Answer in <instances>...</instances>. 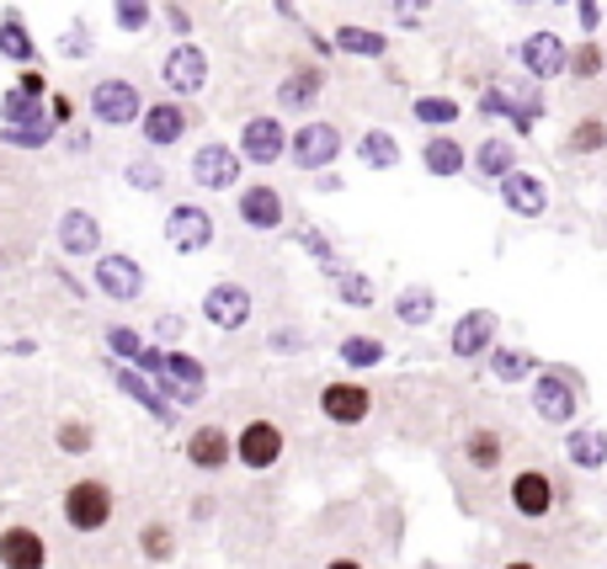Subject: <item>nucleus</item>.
<instances>
[{"mask_svg":"<svg viewBox=\"0 0 607 569\" xmlns=\"http://www.w3.org/2000/svg\"><path fill=\"white\" fill-rule=\"evenodd\" d=\"M17 86L32 90V96H49V75L38 69V64H22V75H17Z\"/></svg>","mask_w":607,"mask_h":569,"instance_id":"obj_52","label":"nucleus"},{"mask_svg":"<svg viewBox=\"0 0 607 569\" xmlns=\"http://www.w3.org/2000/svg\"><path fill=\"white\" fill-rule=\"evenodd\" d=\"M64 144H70V154H86V150H92V133H86V128H70V133H64Z\"/></svg>","mask_w":607,"mask_h":569,"instance_id":"obj_55","label":"nucleus"},{"mask_svg":"<svg viewBox=\"0 0 607 569\" xmlns=\"http://www.w3.org/2000/svg\"><path fill=\"white\" fill-rule=\"evenodd\" d=\"M283 452H288V437H283V426L267 416L245 420V431H235V463H241V469H256V474H262V469H273Z\"/></svg>","mask_w":607,"mask_h":569,"instance_id":"obj_6","label":"nucleus"},{"mask_svg":"<svg viewBox=\"0 0 607 569\" xmlns=\"http://www.w3.org/2000/svg\"><path fill=\"white\" fill-rule=\"evenodd\" d=\"M187 463L192 469H203V474H219L230 458H235V437L224 431V426H198V431H187Z\"/></svg>","mask_w":607,"mask_h":569,"instance_id":"obj_21","label":"nucleus"},{"mask_svg":"<svg viewBox=\"0 0 607 569\" xmlns=\"http://www.w3.org/2000/svg\"><path fill=\"white\" fill-rule=\"evenodd\" d=\"M107 352L123 357V362H134L139 352H145V335H139L134 325H107Z\"/></svg>","mask_w":607,"mask_h":569,"instance_id":"obj_46","label":"nucleus"},{"mask_svg":"<svg viewBox=\"0 0 607 569\" xmlns=\"http://www.w3.org/2000/svg\"><path fill=\"white\" fill-rule=\"evenodd\" d=\"M166 22H171V32H192V11H187V6H166Z\"/></svg>","mask_w":607,"mask_h":569,"instance_id":"obj_53","label":"nucleus"},{"mask_svg":"<svg viewBox=\"0 0 607 569\" xmlns=\"http://www.w3.org/2000/svg\"><path fill=\"white\" fill-rule=\"evenodd\" d=\"M213 213L198 208V203H177V208L166 213V245L171 250H182V256H203L213 245Z\"/></svg>","mask_w":607,"mask_h":569,"instance_id":"obj_8","label":"nucleus"},{"mask_svg":"<svg viewBox=\"0 0 607 569\" xmlns=\"http://www.w3.org/2000/svg\"><path fill=\"white\" fill-rule=\"evenodd\" d=\"M0 54H6L11 64H32V60H38V43H32V32L22 28V17H17V11H6V17H0Z\"/></svg>","mask_w":607,"mask_h":569,"instance_id":"obj_36","label":"nucleus"},{"mask_svg":"<svg viewBox=\"0 0 607 569\" xmlns=\"http://www.w3.org/2000/svg\"><path fill=\"white\" fill-rule=\"evenodd\" d=\"M54 448L70 452V458H81V452L96 448V431L86 420H60V426H54Z\"/></svg>","mask_w":607,"mask_h":569,"instance_id":"obj_43","label":"nucleus"},{"mask_svg":"<svg viewBox=\"0 0 607 569\" xmlns=\"http://www.w3.org/2000/svg\"><path fill=\"white\" fill-rule=\"evenodd\" d=\"M192 181L209 186V192H235L241 186V150L230 144H203L192 154Z\"/></svg>","mask_w":607,"mask_h":569,"instance_id":"obj_16","label":"nucleus"},{"mask_svg":"<svg viewBox=\"0 0 607 569\" xmlns=\"http://www.w3.org/2000/svg\"><path fill=\"white\" fill-rule=\"evenodd\" d=\"M560 6H565V0H560Z\"/></svg>","mask_w":607,"mask_h":569,"instance_id":"obj_60","label":"nucleus"},{"mask_svg":"<svg viewBox=\"0 0 607 569\" xmlns=\"http://www.w3.org/2000/svg\"><path fill=\"white\" fill-rule=\"evenodd\" d=\"M320 416L331 420V426H363L373 416V394L363 384H352V378H331L320 389Z\"/></svg>","mask_w":607,"mask_h":569,"instance_id":"obj_13","label":"nucleus"},{"mask_svg":"<svg viewBox=\"0 0 607 569\" xmlns=\"http://www.w3.org/2000/svg\"><path fill=\"white\" fill-rule=\"evenodd\" d=\"M303 346V330H277L273 335V352H299Z\"/></svg>","mask_w":607,"mask_h":569,"instance_id":"obj_54","label":"nucleus"},{"mask_svg":"<svg viewBox=\"0 0 607 569\" xmlns=\"http://www.w3.org/2000/svg\"><path fill=\"white\" fill-rule=\"evenodd\" d=\"M54 133H60V122L43 118V122H0V144H11V150H43V144H54Z\"/></svg>","mask_w":607,"mask_h":569,"instance_id":"obj_35","label":"nucleus"},{"mask_svg":"<svg viewBox=\"0 0 607 569\" xmlns=\"http://www.w3.org/2000/svg\"><path fill=\"white\" fill-rule=\"evenodd\" d=\"M160 80H166V90H177V96H198V90L209 86V54H203V43L182 37L166 54V64H160Z\"/></svg>","mask_w":607,"mask_h":569,"instance_id":"obj_9","label":"nucleus"},{"mask_svg":"<svg viewBox=\"0 0 607 569\" xmlns=\"http://www.w3.org/2000/svg\"><path fill=\"white\" fill-rule=\"evenodd\" d=\"M560 150L571 154V160H586V154H603L607 150V118L603 112H586L565 128V144Z\"/></svg>","mask_w":607,"mask_h":569,"instance_id":"obj_28","label":"nucleus"},{"mask_svg":"<svg viewBox=\"0 0 607 569\" xmlns=\"http://www.w3.org/2000/svg\"><path fill=\"white\" fill-rule=\"evenodd\" d=\"M92 118L107 128H128V122L145 118V96L128 75H102L92 86Z\"/></svg>","mask_w":607,"mask_h":569,"instance_id":"obj_3","label":"nucleus"},{"mask_svg":"<svg viewBox=\"0 0 607 569\" xmlns=\"http://www.w3.org/2000/svg\"><path fill=\"white\" fill-rule=\"evenodd\" d=\"M155 17L150 0H113V22H118V32H145Z\"/></svg>","mask_w":607,"mask_h":569,"instance_id":"obj_45","label":"nucleus"},{"mask_svg":"<svg viewBox=\"0 0 607 569\" xmlns=\"http://www.w3.org/2000/svg\"><path fill=\"white\" fill-rule=\"evenodd\" d=\"M139 133H145V144H150V150H171V144H182L187 107H182V101H150V107H145V118H139Z\"/></svg>","mask_w":607,"mask_h":569,"instance_id":"obj_22","label":"nucleus"},{"mask_svg":"<svg viewBox=\"0 0 607 569\" xmlns=\"http://www.w3.org/2000/svg\"><path fill=\"white\" fill-rule=\"evenodd\" d=\"M581 410V378L565 367H539L533 373V416L549 426H571Z\"/></svg>","mask_w":607,"mask_h":569,"instance_id":"obj_2","label":"nucleus"},{"mask_svg":"<svg viewBox=\"0 0 607 569\" xmlns=\"http://www.w3.org/2000/svg\"><path fill=\"white\" fill-rule=\"evenodd\" d=\"M288 139H294V133H288L277 118H267V112H262V118H245L241 160H245V165H277V160L288 154Z\"/></svg>","mask_w":607,"mask_h":569,"instance_id":"obj_12","label":"nucleus"},{"mask_svg":"<svg viewBox=\"0 0 607 569\" xmlns=\"http://www.w3.org/2000/svg\"><path fill=\"white\" fill-rule=\"evenodd\" d=\"M107 373H113V384H118V389L128 394V399H139V405H145V410H150V416L160 420V426H177V405H171L166 394L155 389L150 373H139V367H118V357L107 362Z\"/></svg>","mask_w":607,"mask_h":569,"instance_id":"obj_19","label":"nucleus"},{"mask_svg":"<svg viewBox=\"0 0 607 569\" xmlns=\"http://www.w3.org/2000/svg\"><path fill=\"white\" fill-rule=\"evenodd\" d=\"M486 367H490V378H496V384H522V378H533V373H539V357H533V352H522V346H490Z\"/></svg>","mask_w":607,"mask_h":569,"instance_id":"obj_29","label":"nucleus"},{"mask_svg":"<svg viewBox=\"0 0 607 569\" xmlns=\"http://www.w3.org/2000/svg\"><path fill=\"white\" fill-rule=\"evenodd\" d=\"M43 101L49 96H32V90L11 86L6 96H0V122H43L49 112H43Z\"/></svg>","mask_w":607,"mask_h":569,"instance_id":"obj_39","label":"nucleus"},{"mask_svg":"<svg viewBox=\"0 0 607 569\" xmlns=\"http://www.w3.org/2000/svg\"><path fill=\"white\" fill-rule=\"evenodd\" d=\"M336 299L341 303H352V309H363V303H373V277H363V271H341L336 277Z\"/></svg>","mask_w":607,"mask_h":569,"instance_id":"obj_44","label":"nucleus"},{"mask_svg":"<svg viewBox=\"0 0 607 569\" xmlns=\"http://www.w3.org/2000/svg\"><path fill=\"white\" fill-rule=\"evenodd\" d=\"M64 522H70V533H102L107 522H113V511H118V495H113V484L107 480H75L64 490Z\"/></svg>","mask_w":607,"mask_h":569,"instance_id":"obj_1","label":"nucleus"},{"mask_svg":"<svg viewBox=\"0 0 607 569\" xmlns=\"http://www.w3.org/2000/svg\"><path fill=\"white\" fill-rule=\"evenodd\" d=\"M507 501H512L517 516L544 522L549 511H554V480H549L544 469H522V474H512V484H507Z\"/></svg>","mask_w":607,"mask_h":569,"instance_id":"obj_18","label":"nucleus"},{"mask_svg":"<svg viewBox=\"0 0 607 569\" xmlns=\"http://www.w3.org/2000/svg\"><path fill=\"white\" fill-rule=\"evenodd\" d=\"M341 144H347V139H341V128L315 118V122H303L299 133L288 139V160H294L299 171H331L336 154H341Z\"/></svg>","mask_w":607,"mask_h":569,"instance_id":"obj_5","label":"nucleus"},{"mask_svg":"<svg viewBox=\"0 0 607 569\" xmlns=\"http://www.w3.org/2000/svg\"><path fill=\"white\" fill-rule=\"evenodd\" d=\"M501 569H539V565H528V559H512V565H501Z\"/></svg>","mask_w":607,"mask_h":569,"instance_id":"obj_58","label":"nucleus"},{"mask_svg":"<svg viewBox=\"0 0 607 569\" xmlns=\"http://www.w3.org/2000/svg\"><path fill=\"white\" fill-rule=\"evenodd\" d=\"M235 213H241L245 229H256V235H273L288 224V208H283V192L267 186V181H251L241 197H235Z\"/></svg>","mask_w":607,"mask_h":569,"instance_id":"obj_11","label":"nucleus"},{"mask_svg":"<svg viewBox=\"0 0 607 569\" xmlns=\"http://www.w3.org/2000/svg\"><path fill=\"white\" fill-rule=\"evenodd\" d=\"M480 112L486 118H507L517 128V133H528L533 122H539V112H544V96L528 86H486V96H480Z\"/></svg>","mask_w":607,"mask_h":569,"instance_id":"obj_7","label":"nucleus"},{"mask_svg":"<svg viewBox=\"0 0 607 569\" xmlns=\"http://www.w3.org/2000/svg\"><path fill=\"white\" fill-rule=\"evenodd\" d=\"M576 22L586 37H597V28H603V0H576Z\"/></svg>","mask_w":607,"mask_h":569,"instance_id":"obj_50","label":"nucleus"},{"mask_svg":"<svg viewBox=\"0 0 607 569\" xmlns=\"http://www.w3.org/2000/svg\"><path fill=\"white\" fill-rule=\"evenodd\" d=\"M251 314H256V299H251V288H241V282H213L209 293H203V320L213 330H245Z\"/></svg>","mask_w":607,"mask_h":569,"instance_id":"obj_10","label":"nucleus"},{"mask_svg":"<svg viewBox=\"0 0 607 569\" xmlns=\"http://www.w3.org/2000/svg\"><path fill=\"white\" fill-rule=\"evenodd\" d=\"M501 458H507V431H496V426H475V431L464 437V463H469L475 474H496Z\"/></svg>","mask_w":607,"mask_h":569,"instance_id":"obj_26","label":"nucleus"},{"mask_svg":"<svg viewBox=\"0 0 607 569\" xmlns=\"http://www.w3.org/2000/svg\"><path fill=\"white\" fill-rule=\"evenodd\" d=\"M517 64L544 86V80H560L565 69H571V43L560 37V32H528L522 43H517Z\"/></svg>","mask_w":607,"mask_h":569,"instance_id":"obj_4","label":"nucleus"},{"mask_svg":"<svg viewBox=\"0 0 607 569\" xmlns=\"http://www.w3.org/2000/svg\"><path fill=\"white\" fill-rule=\"evenodd\" d=\"M0 569H49V543L38 527L11 522L0 527Z\"/></svg>","mask_w":607,"mask_h":569,"instance_id":"obj_15","label":"nucleus"},{"mask_svg":"<svg viewBox=\"0 0 607 569\" xmlns=\"http://www.w3.org/2000/svg\"><path fill=\"white\" fill-rule=\"evenodd\" d=\"M475 171H480L486 181L512 176V171H517V144H512V139H501V133H496V139H486V144L475 150Z\"/></svg>","mask_w":607,"mask_h":569,"instance_id":"obj_34","label":"nucleus"},{"mask_svg":"<svg viewBox=\"0 0 607 569\" xmlns=\"http://www.w3.org/2000/svg\"><path fill=\"white\" fill-rule=\"evenodd\" d=\"M358 160H363L368 171H395L400 165V144L390 128H368L363 139H358Z\"/></svg>","mask_w":607,"mask_h":569,"instance_id":"obj_33","label":"nucleus"},{"mask_svg":"<svg viewBox=\"0 0 607 569\" xmlns=\"http://www.w3.org/2000/svg\"><path fill=\"white\" fill-rule=\"evenodd\" d=\"M395 320H400V325H411V330L432 325V320H437V293H432L426 282H416V288H400Z\"/></svg>","mask_w":607,"mask_h":569,"instance_id":"obj_31","label":"nucleus"},{"mask_svg":"<svg viewBox=\"0 0 607 569\" xmlns=\"http://www.w3.org/2000/svg\"><path fill=\"white\" fill-rule=\"evenodd\" d=\"M49 118L60 122V128H70V122H75V101H70L64 90H49Z\"/></svg>","mask_w":607,"mask_h":569,"instance_id":"obj_51","label":"nucleus"},{"mask_svg":"<svg viewBox=\"0 0 607 569\" xmlns=\"http://www.w3.org/2000/svg\"><path fill=\"white\" fill-rule=\"evenodd\" d=\"M336 54H352V60H384L390 54V37L373 28H358V22H347V28H336Z\"/></svg>","mask_w":607,"mask_h":569,"instance_id":"obj_30","label":"nucleus"},{"mask_svg":"<svg viewBox=\"0 0 607 569\" xmlns=\"http://www.w3.org/2000/svg\"><path fill=\"white\" fill-rule=\"evenodd\" d=\"M411 118L426 122V128H454L464 118V107H458V96H416L411 101Z\"/></svg>","mask_w":607,"mask_h":569,"instance_id":"obj_38","label":"nucleus"},{"mask_svg":"<svg viewBox=\"0 0 607 569\" xmlns=\"http://www.w3.org/2000/svg\"><path fill=\"white\" fill-rule=\"evenodd\" d=\"M320 90H326V75L309 69V64H299V69H288V75L277 80V107H288V112H309V107L320 101Z\"/></svg>","mask_w":607,"mask_h":569,"instance_id":"obj_24","label":"nucleus"},{"mask_svg":"<svg viewBox=\"0 0 607 569\" xmlns=\"http://www.w3.org/2000/svg\"><path fill=\"white\" fill-rule=\"evenodd\" d=\"M565 458H571L576 469H586V474L607 469V431L603 426H571V431H565Z\"/></svg>","mask_w":607,"mask_h":569,"instance_id":"obj_27","label":"nucleus"},{"mask_svg":"<svg viewBox=\"0 0 607 569\" xmlns=\"http://www.w3.org/2000/svg\"><path fill=\"white\" fill-rule=\"evenodd\" d=\"M294 240H299L303 250L320 261V271H326V277H341V271H347V267H341V256H336V245L326 240L320 229H309V224H303V229H294Z\"/></svg>","mask_w":607,"mask_h":569,"instance_id":"obj_42","label":"nucleus"},{"mask_svg":"<svg viewBox=\"0 0 607 569\" xmlns=\"http://www.w3.org/2000/svg\"><path fill=\"white\" fill-rule=\"evenodd\" d=\"M496 186H501V203H507L517 218H544V213H549L544 176H533V171H522V165H517L512 176H501Z\"/></svg>","mask_w":607,"mask_h":569,"instance_id":"obj_20","label":"nucleus"},{"mask_svg":"<svg viewBox=\"0 0 607 569\" xmlns=\"http://www.w3.org/2000/svg\"><path fill=\"white\" fill-rule=\"evenodd\" d=\"M160 335H166V341H177V335H182V320H177V314H166V320H160Z\"/></svg>","mask_w":607,"mask_h":569,"instance_id":"obj_56","label":"nucleus"},{"mask_svg":"<svg viewBox=\"0 0 607 569\" xmlns=\"http://www.w3.org/2000/svg\"><path fill=\"white\" fill-rule=\"evenodd\" d=\"M92 277H96V288H102L107 299H118V303H128V299H139V293H145V267H139L134 256H123V250L96 256Z\"/></svg>","mask_w":607,"mask_h":569,"instance_id":"obj_14","label":"nucleus"},{"mask_svg":"<svg viewBox=\"0 0 607 569\" xmlns=\"http://www.w3.org/2000/svg\"><path fill=\"white\" fill-rule=\"evenodd\" d=\"M422 165H426V171H432L437 181H454V176H464L469 154H464V144H458L454 133H443V128H437V133H432V139L422 144Z\"/></svg>","mask_w":607,"mask_h":569,"instance_id":"obj_25","label":"nucleus"},{"mask_svg":"<svg viewBox=\"0 0 607 569\" xmlns=\"http://www.w3.org/2000/svg\"><path fill=\"white\" fill-rule=\"evenodd\" d=\"M139 554H145L150 565H171V559H177V533H171V522H160V516L145 522V527H139Z\"/></svg>","mask_w":607,"mask_h":569,"instance_id":"obj_37","label":"nucleus"},{"mask_svg":"<svg viewBox=\"0 0 607 569\" xmlns=\"http://www.w3.org/2000/svg\"><path fill=\"white\" fill-rule=\"evenodd\" d=\"M603 69H607V49L597 43V37H581L576 49H571V69H565V75L586 86V80H597Z\"/></svg>","mask_w":607,"mask_h":569,"instance_id":"obj_40","label":"nucleus"},{"mask_svg":"<svg viewBox=\"0 0 607 569\" xmlns=\"http://www.w3.org/2000/svg\"><path fill=\"white\" fill-rule=\"evenodd\" d=\"M326 569H368V565H363V559H331Z\"/></svg>","mask_w":607,"mask_h":569,"instance_id":"obj_57","label":"nucleus"},{"mask_svg":"<svg viewBox=\"0 0 607 569\" xmlns=\"http://www.w3.org/2000/svg\"><path fill=\"white\" fill-rule=\"evenodd\" d=\"M384 11L395 17L400 28H416V22H422L426 11H432V0H384Z\"/></svg>","mask_w":607,"mask_h":569,"instance_id":"obj_48","label":"nucleus"},{"mask_svg":"<svg viewBox=\"0 0 607 569\" xmlns=\"http://www.w3.org/2000/svg\"><path fill=\"white\" fill-rule=\"evenodd\" d=\"M166 373H171V378H177L192 399L209 389V367H203L198 357H187V352H166Z\"/></svg>","mask_w":607,"mask_h":569,"instance_id":"obj_41","label":"nucleus"},{"mask_svg":"<svg viewBox=\"0 0 607 569\" xmlns=\"http://www.w3.org/2000/svg\"><path fill=\"white\" fill-rule=\"evenodd\" d=\"M86 54H92V32L81 28V22L64 28V60H86Z\"/></svg>","mask_w":607,"mask_h":569,"instance_id":"obj_49","label":"nucleus"},{"mask_svg":"<svg viewBox=\"0 0 607 569\" xmlns=\"http://www.w3.org/2000/svg\"><path fill=\"white\" fill-rule=\"evenodd\" d=\"M54 240H60L64 256H96V250H102V224H96V213L70 208V213H60V224H54Z\"/></svg>","mask_w":607,"mask_h":569,"instance_id":"obj_23","label":"nucleus"},{"mask_svg":"<svg viewBox=\"0 0 607 569\" xmlns=\"http://www.w3.org/2000/svg\"><path fill=\"white\" fill-rule=\"evenodd\" d=\"M496 330H501L496 309H469V314H458L454 335H448V346H454V357H464V362L490 357V346H496Z\"/></svg>","mask_w":607,"mask_h":569,"instance_id":"obj_17","label":"nucleus"},{"mask_svg":"<svg viewBox=\"0 0 607 569\" xmlns=\"http://www.w3.org/2000/svg\"><path fill=\"white\" fill-rule=\"evenodd\" d=\"M336 357L347 362L352 373H368V367H379V362L390 357V346H384L379 335H363V330H358V335H341V346H336Z\"/></svg>","mask_w":607,"mask_h":569,"instance_id":"obj_32","label":"nucleus"},{"mask_svg":"<svg viewBox=\"0 0 607 569\" xmlns=\"http://www.w3.org/2000/svg\"><path fill=\"white\" fill-rule=\"evenodd\" d=\"M517 6H539V0H517Z\"/></svg>","mask_w":607,"mask_h":569,"instance_id":"obj_59","label":"nucleus"},{"mask_svg":"<svg viewBox=\"0 0 607 569\" xmlns=\"http://www.w3.org/2000/svg\"><path fill=\"white\" fill-rule=\"evenodd\" d=\"M123 176H128L134 192H160V186H166V171H160L155 160H128V171H123Z\"/></svg>","mask_w":607,"mask_h":569,"instance_id":"obj_47","label":"nucleus"}]
</instances>
